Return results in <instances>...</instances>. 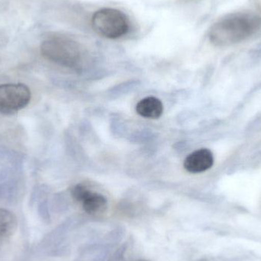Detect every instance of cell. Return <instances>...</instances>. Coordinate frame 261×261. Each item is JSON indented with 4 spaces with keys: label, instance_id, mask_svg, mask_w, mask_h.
Masks as SVG:
<instances>
[{
    "label": "cell",
    "instance_id": "cell-8",
    "mask_svg": "<svg viewBox=\"0 0 261 261\" xmlns=\"http://www.w3.org/2000/svg\"><path fill=\"white\" fill-rule=\"evenodd\" d=\"M18 226L16 216L13 213L0 208V239L12 236Z\"/></svg>",
    "mask_w": 261,
    "mask_h": 261
},
{
    "label": "cell",
    "instance_id": "cell-3",
    "mask_svg": "<svg viewBox=\"0 0 261 261\" xmlns=\"http://www.w3.org/2000/svg\"><path fill=\"white\" fill-rule=\"evenodd\" d=\"M93 30L109 39H117L129 32L128 17L119 9L103 8L99 9L92 17Z\"/></svg>",
    "mask_w": 261,
    "mask_h": 261
},
{
    "label": "cell",
    "instance_id": "cell-6",
    "mask_svg": "<svg viewBox=\"0 0 261 261\" xmlns=\"http://www.w3.org/2000/svg\"><path fill=\"white\" fill-rule=\"evenodd\" d=\"M214 164L213 152L207 148L195 150L184 161V168L189 173H200L210 170Z\"/></svg>",
    "mask_w": 261,
    "mask_h": 261
},
{
    "label": "cell",
    "instance_id": "cell-1",
    "mask_svg": "<svg viewBox=\"0 0 261 261\" xmlns=\"http://www.w3.org/2000/svg\"><path fill=\"white\" fill-rule=\"evenodd\" d=\"M261 31V15L234 12L218 20L210 29L208 38L217 47H228L249 39Z\"/></svg>",
    "mask_w": 261,
    "mask_h": 261
},
{
    "label": "cell",
    "instance_id": "cell-4",
    "mask_svg": "<svg viewBox=\"0 0 261 261\" xmlns=\"http://www.w3.org/2000/svg\"><path fill=\"white\" fill-rule=\"evenodd\" d=\"M32 99L30 89L25 84H0V113L11 115L25 108Z\"/></svg>",
    "mask_w": 261,
    "mask_h": 261
},
{
    "label": "cell",
    "instance_id": "cell-5",
    "mask_svg": "<svg viewBox=\"0 0 261 261\" xmlns=\"http://www.w3.org/2000/svg\"><path fill=\"white\" fill-rule=\"evenodd\" d=\"M71 193L75 200L81 202L83 208L87 214L96 216L102 214L107 210V198L100 193L91 191L82 184L73 187Z\"/></svg>",
    "mask_w": 261,
    "mask_h": 261
},
{
    "label": "cell",
    "instance_id": "cell-9",
    "mask_svg": "<svg viewBox=\"0 0 261 261\" xmlns=\"http://www.w3.org/2000/svg\"><path fill=\"white\" fill-rule=\"evenodd\" d=\"M138 261H147V260H138Z\"/></svg>",
    "mask_w": 261,
    "mask_h": 261
},
{
    "label": "cell",
    "instance_id": "cell-7",
    "mask_svg": "<svg viewBox=\"0 0 261 261\" xmlns=\"http://www.w3.org/2000/svg\"><path fill=\"white\" fill-rule=\"evenodd\" d=\"M135 110L141 117L156 119L162 116L164 106L161 99L153 96H148L139 101Z\"/></svg>",
    "mask_w": 261,
    "mask_h": 261
},
{
    "label": "cell",
    "instance_id": "cell-2",
    "mask_svg": "<svg viewBox=\"0 0 261 261\" xmlns=\"http://www.w3.org/2000/svg\"><path fill=\"white\" fill-rule=\"evenodd\" d=\"M41 55L63 67L78 69L86 58V50L81 43L64 35L49 37L41 46Z\"/></svg>",
    "mask_w": 261,
    "mask_h": 261
}]
</instances>
